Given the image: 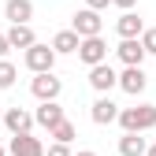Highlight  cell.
<instances>
[{
    "mask_svg": "<svg viewBox=\"0 0 156 156\" xmlns=\"http://www.w3.org/2000/svg\"><path fill=\"white\" fill-rule=\"evenodd\" d=\"M145 138H138V134H123V138H119V152L123 156H145Z\"/></svg>",
    "mask_w": 156,
    "mask_h": 156,
    "instance_id": "cell-17",
    "label": "cell"
},
{
    "mask_svg": "<svg viewBox=\"0 0 156 156\" xmlns=\"http://www.w3.org/2000/svg\"><path fill=\"white\" fill-rule=\"evenodd\" d=\"M4 15L11 19V26H30L34 4H30V0H8V4H4Z\"/></svg>",
    "mask_w": 156,
    "mask_h": 156,
    "instance_id": "cell-10",
    "label": "cell"
},
{
    "mask_svg": "<svg viewBox=\"0 0 156 156\" xmlns=\"http://www.w3.org/2000/svg\"><path fill=\"white\" fill-rule=\"evenodd\" d=\"M15 78H19V74H15V67H11L8 60H0V89H11Z\"/></svg>",
    "mask_w": 156,
    "mask_h": 156,
    "instance_id": "cell-19",
    "label": "cell"
},
{
    "mask_svg": "<svg viewBox=\"0 0 156 156\" xmlns=\"http://www.w3.org/2000/svg\"><path fill=\"white\" fill-rule=\"evenodd\" d=\"M145 156H156V145H149V149H145Z\"/></svg>",
    "mask_w": 156,
    "mask_h": 156,
    "instance_id": "cell-25",
    "label": "cell"
},
{
    "mask_svg": "<svg viewBox=\"0 0 156 156\" xmlns=\"http://www.w3.org/2000/svg\"><path fill=\"white\" fill-rule=\"evenodd\" d=\"M78 45H82V41H78L74 30H60L52 37V52H78Z\"/></svg>",
    "mask_w": 156,
    "mask_h": 156,
    "instance_id": "cell-16",
    "label": "cell"
},
{
    "mask_svg": "<svg viewBox=\"0 0 156 156\" xmlns=\"http://www.w3.org/2000/svg\"><path fill=\"white\" fill-rule=\"evenodd\" d=\"M78 156H97V152H89V149H86V152H78Z\"/></svg>",
    "mask_w": 156,
    "mask_h": 156,
    "instance_id": "cell-26",
    "label": "cell"
},
{
    "mask_svg": "<svg viewBox=\"0 0 156 156\" xmlns=\"http://www.w3.org/2000/svg\"><path fill=\"white\" fill-rule=\"evenodd\" d=\"M112 4H115V8H123V11H130L134 4H138V0H112Z\"/></svg>",
    "mask_w": 156,
    "mask_h": 156,
    "instance_id": "cell-23",
    "label": "cell"
},
{
    "mask_svg": "<svg viewBox=\"0 0 156 156\" xmlns=\"http://www.w3.org/2000/svg\"><path fill=\"white\" fill-rule=\"evenodd\" d=\"M115 30H119L123 41H138V34L145 30V23H141L134 11H123V15H119V23H115Z\"/></svg>",
    "mask_w": 156,
    "mask_h": 156,
    "instance_id": "cell-12",
    "label": "cell"
},
{
    "mask_svg": "<svg viewBox=\"0 0 156 156\" xmlns=\"http://www.w3.org/2000/svg\"><path fill=\"white\" fill-rule=\"evenodd\" d=\"M78 60H82L86 67L104 63V60H108V45H104V37H86V41L78 45Z\"/></svg>",
    "mask_w": 156,
    "mask_h": 156,
    "instance_id": "cell-4",
    "label": "cell"
},
{
    "mask_svg": "<svg viewBox=\"0 0 156 156\" xmlns=\"http://www.w3.org/2000/svg\"><path fill=\"white\" fill-rule=\"evenodd\" d=\"M8 152L11 156H45V145H41V138H34V134H15Z\"/></svg>",
    "mask_w": 156,
    "mask_h": 156,
    "instance_id": "cell-6",
    "label": "cell"
},
{
    "mask_svg": "<svg viewBox=\"0 0 156 156\" xmlns=\"http://www.w3.org/2000/svg\"><path fill=\"white\" fill-rule=\"evenodd\" d=\"M4 37H8V48H30V45H37V37H34L30 26H11Z\"/></svg>",
    "mask_w": 156,
    "mask_h": 156,
    "instance_id": "cell-15",
    "label": "cell"
},
{
    "mask_svg": "<svg viewBox=\"0 0 156 156\" xmlns=\"http://www.w3.org/2000/svg\"><path fill=\"white\" fill-rule=\"evenodd\" d=\"M34 123H41L45 130H52L56 123H63V108L56 104V101H48V104H41V108H37V115H34Z\"/></svg>",
    "mask_w": 156,
    "mask_h": 156,
    "instance_id": "cell-13",
    "label": "cell"
},
{
    "mask_svg": "<svg viewBox=\"0 0 156 156\" xmlns=\"http://www.w3.org/2000/svg\"><path fill=\"white\" fill-rule=\"evenodd\" d=\"M4 56H8V37L0 34V60H4Z\"/></svg>",
    "mask_w": 156,
    "mask_h": 156,
    "instance_id": "cell-24",
    "label": "cell"
},
{
    "mask_svg": "<svg viewBox=\"0 0 156 156\" xmlns=\"http://www.w3.org/2000/svg\"><path fill=\"white\" fill-rule=\"evenodd\" d=\"M115 82H119V74H115L108 63H97V67H89V86H93L97 93H108V89H115Z\"/></svg>",
    "mask_w": 156,
    "mask_h": 156,
    "instance_id": "cell-9",
    "label": "cell"
},
{
    "mask_svg": "<svg viewBox=\"0 0 156 156\" xmlns=\"http://www.w3.org/2000/svg\"><path fill=\"white\" fill-rule=\"evenodd\" d=\"M0 123H4V112H0Z\"/></svg>",
    "mask_w": 156,
    "mask_h": 156,
    "instance_id": "cell-28",
    "label": "cell"
},
{
    "mask_svg": "<svg viewBox=\"0 0 156 156\" xmlns=\"http://www.w3.org/2000/svg\"><path fill=\"white\" fill-rule=\"evenodd\" d=\"M0 126H8V130H11V138H15V134H30L34 115H30L26 108H8V112H4V123H0Z\"/></svg>",
    "mask_w": 156,
    "mask_h": 156,
    "instance_id": "cell-8",
    "label": "cell"
},
{
    "mask_svg": "<svg viewBox=\"0 0 156 156\" xmlns=\"http://www.w3.org/2000/svg\"><path fill=\"white\" fill-rule=\"evenodd\" d=\"M48 134L56 138V145H71V138H74V123H67V119H63V123H56Z\"/></svg>",
    "mask_w": 156,
    "mask_h": 156,
    "instance_id": "cell-18",
    "label": "cell"
},
{
    "mask_svg": "<svg viewBox=\"0 0 156 156\" xmlns=\"http://www.w3.org/2000/svg\"><path fill=\"white\" fill-rule=\"evenodd\" d=\"M45 156H71V149L67 145H52V149H45Z\"/></svg>",
    "mask_w": 156,
    "mask_h": 156,
    "instance_id": "cell-22",
    "label": "cell"
},
{
    "mask_svg": "<svg viewBox=\"0 0 156 156\" xmlns=\"http://www.w3.org/2000/svg\"><path fill=\"white\" fill-rule=\"evenodd\" d=\"M119 89H126L130 97H141L145 93V86H149V78H145V71L141 67H126L123 74H119V82H115Z\"/></svg>",
    "mask_w": 156,
    "mask_h": 156,
    "instance_id": "cell-7",
    "label": "cell"
},
{
    "mask_svg": "<svg viewBox=\"0 0 156 156\" xmlns=\"http://www.w3.org/2000/svg\"><path fill=\"white\" fill-rule=\"evenodd\" d=\"M119 123L126 134H141L156 126V104H138V108H123L119 112Z\"/></svg>",
    "mask_w": 156,
    "mask_h": 156,
    "instance_id": "cell-1",
    "label": "cell"
},
{
    "mask_svg": "<svg viewBox=\"0 0 156 156\" xmlns=\"http://www.w3.org/2000/svg\"><path fill=\"white\" fill-rule=\"evenodd\" d=\"M119 60L126 63V67H141V60H145V48H141V41H119Z\"/></svg>",
    "mask_w": 156,
    "mask_h": 156,
    "instance_id": "cell-14",
    "label": "cell"
},
{
    "mask_svg": "<svg viewBox=\"0 0 156 156\" xmlns=\"http://www.w3.org/2000/svg\"><path fill=\"white\" fill-rule=\"evenodd\" d=\"M138 41H141L145 56H156V26H152V30H141V37H138Z\"/></svg>",
    "mask_w": 156,
    "mask_h": 156,
    "instance_id": "cell-20",
    "label": "cell"
},
{
    "mask_svg": "<svg viewBox=\"0 0 156 156\" xmlns=\"http://www.w3.org/2000/svg\"><path fill=\"white\" fill-rule=\"evenodd\" d=\"M101 26H104V23H101V15L86 8V11H78V15H74V26H71V30L78 34V41H86V37H101Z\"/></svg>",
    "mask_w": 156,
    "mask_h": 156,
    "instance_id": "cell-5",
    "label": "cell"
},
{
    "mask_svg": "<svg viewBox=\"0 0 156 156\" xmlns=\"http://www.w3.org/2000/svg\"><path fill=\"white\" fill-rule=\"evenodd\" d=\"M108 4H112V0H86V8H89V11H97V15H101Z\"/></svg>",
    "mask_w": 156,
    "mask_h": 156,
    "instance_id": "cell-21",
    "label": "cell"
},
{
    "mask_svg": "<svg viewBox=\"0 0 156 156\" xmlns=\"http://www.w3.org/2000/svg\"><path fill=\"white\" fill-rule=\"evenodd\" d=\"M60 89H63V82H60V78H56L52 71H48V74H37L34 82H30V93H34V97H37L41 104L56 101V97H60Z\"/></svg>",
    "mask_w": 156,
    "mask_h": 156,
    "instance_id": "cell-2",
    "label": "cell"
},
{
    "mask_svg": "<svg viewBox=\"0 0 156 156\" xmlns=\"http://www.w3.org/2000/svg\"><path fill=\"white\" fill-rule=\"evenodd\" d=\"M0 156H8V149H4V145H0Z\"/></svg>",
    "mask_w": 156,
    "mask_h": 156,
    "instance_id": "cell-27",
    "label": "cell"
},
{
    "mask_svg": "<svg viewBox=\"0 0 156 156\" xmlns=\"http://www.w3.org/2000/svg\"><path fill=\"white\" fill-rule=\"evenodd\" d=\"M93 123L97 126H108V123H115V119H119V104H115V101H108V97H101V101H97L93 104Z\"/></svg>",
    "mask_w": 156,
    "mask_h": 156,
    "instance_id": "cell-11",
    "label": "cell"
},
{
    "mask_svg": "<svg viewBox=\"0 0 156 156\" xmlns=\"http://www.w3.org/2000/svg\"><path fill=\"white\" fill-rule=\"evenodd\" d=\"M52 63H56V52H52L48 45H30V48H26V67H30L34 74H48Z\"/></svg>",
    "mask_w": 156,
    "mask_h": 156,
    "instance_id": "cell-3",
    "label": "cell"
}]
</instances>
